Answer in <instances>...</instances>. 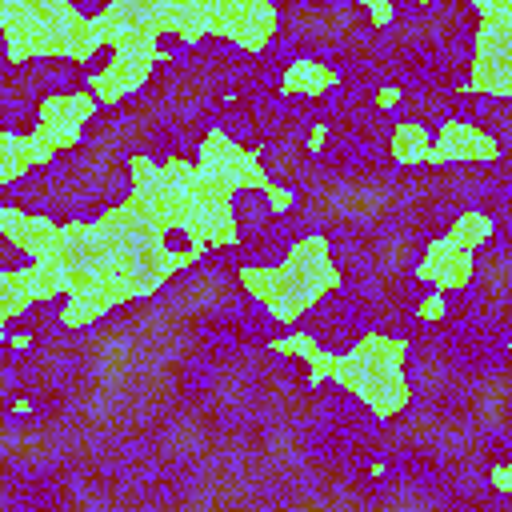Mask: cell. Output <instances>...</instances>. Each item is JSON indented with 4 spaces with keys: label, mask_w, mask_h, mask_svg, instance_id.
Here are the masks:
<instances>
[{
    "label": "cell",
    "mask_w": 512,
    "mask_h": 512,
    "mask_svg": "<svg viewBox=\"0 0 512 512\" xmlns=\"http://www.w3.org/2000/svg\"><path fill=\"white\" fill-rule=\"evenodd\" d=\"M244 296H252L276 324L296 328L312 308H320L336 288H344V268L336 264L332 240L324 232H304L288 244L276 264L244 260L236 268Z\"/></svg>",
    "instance_id": "obj_1"
},
{
    "label": "cell",
    "mask_w": 512,
    "mask_h": 512,
    "mask_svg": "<svg viewBox=\"0 0 512 512\" xmlns=\"http://www.w3.org/2000/svg\"><path fill=\"white\" fill-rule=\"evenodd\" d=\"M408 356L412 344L408 336L368 328L352 340V348L340 352L332 384L360 400L372 420H392L412 404V380H408Z\"/></svg>",
    "instance_id": "obj_2"
},
{
    "label": "cell",
    "mask_w": 512,
    "mask_h": 512,
    "mask_svg": "<svg viewBox=\"0 0 512 512\" xmlns=\"http://www.w3.org/2000/svg\"><path fill=\"white\" fill-rule=\"evenodd\" d=\"M88 12L72 0H0V40L4 64L64 60L76 64L80 32Z\"/></svg>",
    "instance_id": "obj_3"
},
{
    "label": "cell",
    "mask_w": 512,
    "mask_h": 512,
    "mask_svg": "<svg viewBox=\"0 0 512 512\" xmlns=\"http://www.w3.org/2000/svg\"><path fill=\"white\" fill-rule=\"evenodd\" d=\"M476 28L468 48L464 96L480 92L492 100H512V0H472Z\"/></svg>",
    "instance_id": "obj_4"
},
{
    "label": "cell",
    "mask_w": 512,
    "mask_h": 512,
    "mask_svg": "<svg viewBox=\"0 0 512 512\" xmlns=\"http://www.w3.org/2000/svg\"><path fill=\"white\" fill-rule=\"evenodd\" d=\"M196 176L208 180V184H220L228 188L232 196L236 192H268L272 176L264 168V152L260 148H244L236 136H228L224 128H208L196 144Z\"/></svg>",
    "instance_id": "obj_5"
},
{
    "label": "cell",
    "mask_w": 512,
    "mask_h": 512,
    "mask_svg": "<svg viewBox=\"0 0 512 512\" xmlns=\"http://www.w3.org/2000/svg\"><path fill=\"white\" fill-rule=\"evenodd\" d=\"M164 60H168L164 44H124V48H112L100 68L84 72V88L96 96L100 108H116L128 96L144 92Z\"/></svg>",
    "instance_id": "obj_6"
},
{
    "label": "cell",
    "mask_w": 512,
    "mask_h": 512,
    "mask_svg": "<svg viewBox=\"0 0 512 512\" xmlns=\"http://www.w3.org/2000/svg\"><path fill=\"white\" fill-rule=\"evenodd\" d=\"M96 112H100V104L84 84L80 88H60V92H48V96L36 100L32 132L60 156V152H72V148L84 144V132L96 120Z\"/></svg>",
    "instance_id": "obj_7"
},
{
    "label": "cell",
    "mask_w": 512,
    "mask_h": 512,
    "mask_svg": "<svg viewBox=\"0 0 512 512\" xmlns=\"http://www.w3.org/2000/svg\"><path fill=\"white\" fill-rule=\"evenodd\" d=\"M284 16L272 0H212V36L228 40L244 56H264Z\"/></svg>",
    "instance_id": "obj_8"
},
{
    "label": "cell",
    "mask_w": 512,
    "mask_h": 512,
    "mask_svg": "<svg viewBox=\"0 0 512 512\" xmlns=\"http://www.w3.org/2000/svg\"><path fill=\"white\" fill-rule=\"evenodd\" d=\"M504 156V140L472 120L448 116L432 132V156L428 168H456V164H496Z\"/></svg>",
    "instance_id": "obj_9"
},
{
    "label": "cell",
    "mask_w": 512,
    "mask_h": 512,
    "mask_svg": "<svg viewBox=\"0 0 512 512\" xmlns=\"http://www.w3.org/2000/svg\"><path fill=\"white\" fill-rule=\"evenodd\" d=\"M240 240H244V228H240L236 196H232L228 188H220V184L200 180L196 208H192V236H188L184 244L232 252V248H240Z\"/></svg>",
    "instance_id": "obj_10"
},
{
    "label": "cell",
    "mask_w": 512,
    "mask_h": 512,
    "mask_svg": "<svg viewBox=\"0 0 512 512\" xmlns=\"http://www.w3.org/2000/svg\"><path fill=\"white\" fill-rule=\"evenodd\" d=\"M0 236L20 256H28V264H36V260H48L52 252H60L64 224L52 220L48 212H32V208H20V204L4 200L0 204Z\"/></svg>",
    "instance_id": "obj_11"
},
{
    "label": "cell",
    "mask_w": 512,
    "mask_h": 512,
    "mask_svg": "<svg viewBox=\"0 0 512 512\" xmlns=\"http://www.w3.org/2000/svg\"><path fill=\"white\" fill-rule=\"evenodd\" d=\"M476 256H480V252H472V248L456 244L448 232H440V236H432V240L424 244V252H420V260H416L412 276H416L420 284H428V288L456 292V288H468V284H472V276H476Z\"/></svg>",
    "instance_id": "obj_12"
},
{
    "label": "cell",
    "mask_w": 512,
    "mask_h": 512,
    "mask_svg": "<svg viewBox=\"0 0 512 512\" xmlns=\"http://www.w3.org/2000/svg\"><path fill=\"white\" fill-rule=\"evenodd\" d=\"M56 160V152L24 128H0V188L20 184L24 176H32L36 168H48Z\"/></svg>",
    "instance_id": "obj_13"
},
{
    "label": "cell",
    "mask_w": 512,
    "mask_h": 512,
    "mask_svg": "<svg viewBox=\"0 0 512 512\" xmlns=\"http://www.w3.org/2000/svg\"><path fill=\"white\" fill-rule=\"evenodd\" d=\"M344 76L336 64H324L316 56H292L284 68H280V80H276V92L280 96H324L332 88H340Z\"/></svg>",
    "instance_id": "obj_14"
},
{
    "label": "cell",
    "mask_w": 512,
    "mask_h": 512,
    "mask_svg": "<svg viewBox=\"0 0 512 512\" xmlns=\"http://www.w3.org/2000/svg\"><path fill=\"white\" fill-rule=\"evenodd\" d=\"M164 32L184 48H196L212 36V0H164Z\"/></svg>",
    "instance_id": "obj_15"
},
{
    "label": "cell",
    "mask_w": 512,
    "mask_h": 512,
    "mask_svg": "<svg viewBox=\"0 0 512 512\" xmlns=\"http://www.w3.org/2000/svg\"><path fill=\"white\" fill-rule=\"evenodd\" d=\"M36 304V292H32V268L28 260L24 264H4L0 268V336L12 332V324Z\"/></svg>",
    "instance_id": "obj_16"
},
{
    "label": "cell",
    "mask_w": 512,
    "mask_h": 512,
    "mask_svg": "<svg viewBox=\"0 0 512 512\" xmlns=\"http://www.w3.org/2000/svg\"><path fill=\"white\" fill-rule=\"evenodd\" d=\"M388 156L400 168H420L432 156V128L420 120H396L388 128Z\"/></svg>",
    "instance_id": "obj_17"
},
{
    "label": "cell",
    "mask_w": 512,
    "mask_h": 512,
    "mask_svg": "<svg viewBox=\"0 0 512 512\" xmlns=\"http://www.w3.org/2000/svg\"><path fill=\"white\" fill-rule=\"evenodd\" d=\"M448 236H452L456 244H464V248L480 252V248L496 236V216H492V212H484V208H464V212H456V216H452Z\"/></svg>",
    "instance_id": "obj_18"
},
{
    "label": "cell",
    "mask_w": 512,
    "mask_h": 512,
    "mask_svg": "<svg viewBox=\"0 0 512 512\" xmlns=\"http://www.w3.org/2000/svg\"><path fill=\"white\" fill-rule=\"evenodd\" d=\"M320 348H324V344H320L308 328H288V332H280V336L268 340V352H276V356H284V360H304V364H308Z\"/></svg>",
    "instance_id": "obj_19"
},
{
    "label": "cell",
    "mask_w": 512,
    "mask_h": 512,
    "mask_svg": "<svg viewBox=\"0 0 512 512\" xmlns=\"http://www.w3.org/2000/svg\"><path fill=\"white\" fill-rule=\"evenodd\" d=\"M336 360H340V352H328V348H320V352L308 360V376H304V384H308V388L332 384V376H336Z\"/></svg>",
    "instance_id": "obj_20"
},
{
    "label": "cell",
    "mask_w": 512,
    "mask_h": 512,
    "mask_svg": "<svg viewBox=\"0 0 512 512\" xmlns=\"http://www.w3.org/2000/svg\"><path fill=\"white\" fill-rule=\"evenodd\" d=\"M264 208H268V216H288L292 208H296V192L288 188V184H268V192H264Z\"/></svg>",
    "instance_id": "obj_21"
},
{
    "label": "cell",
    "mask_w": 512,
    "mask_h": 512,
    "mask_svg": "<svg viewBox=\"0 0 512 512\" xmlns=\"http://www.w3.org/2000/svg\"><path fill=\"white\" fill-rule=\"evenodd\" d=\"M484 480H488V488H492V492L512 496V460H496V464H488Z\"/></svg>",
    "instance_id": "obj_22"
},
{
    "label": "cell",
    "mask_w": 512,
    "mask_h": 512,
    "mask_svg": "<svg viewBox=\"0 0 512 512\" xmlns=\"http://www.w3.org/2000/svg\"><path fill=\"white\" fill-rule=\"evenodd\" d=\"M444 308H448V292L428 288V296L416 304V316H420V320H444Z\"/></svg>",
    "instance_id": "obj_23"
},
{
    "label": "cell",
    "mask_w": 512,
    "mask_h": 512,
    "mask_svg": "<svg viewBox=\"0 0 512 512\" xmlns=\"http://www.w3.org/2000/svg\"><path fill=\"white\" fill-rule=\"evenodd\" d=\"M364 12L372 20V28H388L396 20V4L392 0H364Z\"/></svg>",
    "instance_id": "obj_24"
},
{
    "label": "cell",
    "mask_w": 512,
    "mask_h": 512,
    "mask_svg": "<svg viewBox=\"0 0 512 512\" xmlns=\"http://www.w3.org/2000/svg\"><path fill=\"white\" fill-rule=\"evenodd\" d=\"M372 100H376V108H380V112H396V108L404 104V88H400V84H380Z\"/></svg>",
    "instance_id": "obj_25"
},
{
    "label": "cell",
    "mask_w": 512,
    "mask_h": 512,
    "mask_svg": "<svg viewBox=\"0 0 512 512\" xmlns=\"http://www.w3.org/2000/svg\"><path fill=\"white\" fill-rule=\"evenodd\" d=\"M324 144H328V124H312V132H308V144H304V148H308V156H316Z\"/></svg>",
    "instance_id": "obj_26"
}]
</instances>
